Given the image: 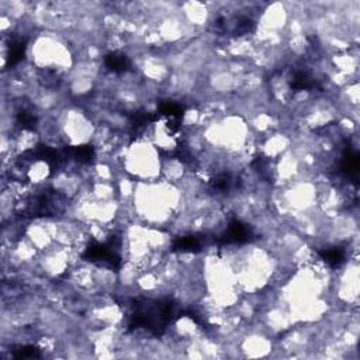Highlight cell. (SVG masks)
<instances>
[{"mask_svg": "<svg viewBox=\"0 0 360 360\" xmlns=\"http://www.w3.org/2000/svg\"><path fill=\"white\" fill-rule=\"evenodd\" d=\"M162 152L146 138L139 136L121 152L122 172L135 181H155L162 174Z\"/></svg>", "mask_w": 360, "mask_h": 360, "instance_id": "1", "label": "cell"}]
</instances>
